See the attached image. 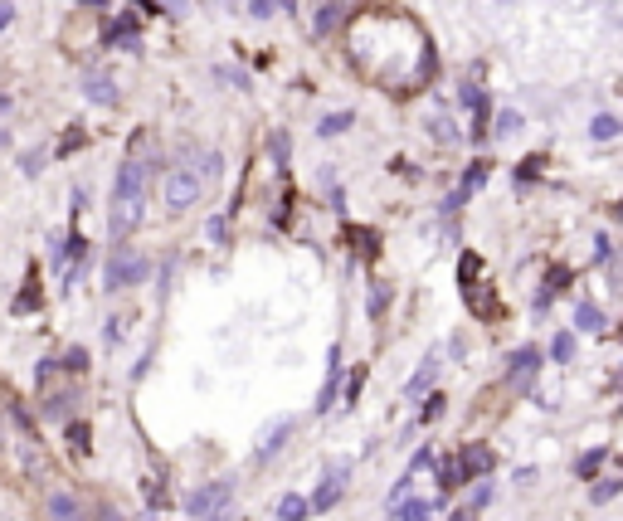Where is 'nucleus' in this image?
Instances as JSON below:
<instances>
[{
  "mask_svg": "<svg viewBox=\"0 0 623 521\" xmlns=\"http://www.w3.org/2000/svg\"><path fill=\"white\" fill-rule=\"evenodd\" d=\"M346 478H351V458H336V463L327 468V483L312 492L307 512H327V507H336V502H341V487H346Z\"/></svg>",
  "mask_w": 623,
  "mask_h": 521,
  "instance_id": "4",
  "label": "nucleus"
},
{
  "mask_svg": "<svg viewBox=\"0 0 623 521\" xmlns=\"http://www.w3.org/2000/svg\"><path fill=\"white\" fill-rule=\"evenodd\" d=\"M424 468H434V448H429V444H424L419 453H414V458H409V473H424Z\"/></svg>",
  "mask_w": 623,
  "mask_h": 521,
  "instance_id": "40",
  "label": "nucleus"
},
{
  "mask_svg": "<svg viewBox=\"0 0 623 521\" xmlns=\"http://www.w3.org/2000/svg\"><path fill=\"white\" fill-rule=\"evenodd\" d=\"M550 356H555L560 366H565V361H575V336H570V332H560L555 341H550Z\"/></svg>",
  "mask_w": 623,
  "mask_h": 521,
  "instance_id": "29",
  "label": "nucleus"
},
{
  "mask_svg": "<svg viewBox=\"0 0 623 521\" xmlns=\"http://www.w3.org/2000/svg\"><path fill=\"white\" fill-rule=\"evenodd\" d=\"M492 502V473L487 478H477V487H473V502H468V512H482Z\"/></svg>",
  "mask_w": 623,
  "mask_h": 521,
  "instance_id": "32",
  "label": "nucleus"
},
{
  "mask_svg": "<svg viewBox=\"0 0 623 521\" xmlns=\"http://www.w3.org/2000/svg\"><path fill=\"white\" fill-rule=\"evenodd\" d=\"M458 103H463V108H477V103H482V88H473V83H463V93H458Z\"/></svg>",
  "mask_w": 623,
  "mask_h": 521,
  "instance_id": "45",
  "label": "nucleus"
},
{
  "mask_svg": "<svg viewBox=\"0 0 623 521\" xmlns=\"http://www.w3.org/2000/svg\"><path fill=\"white\" fill-rule=\"evenodd\" d=\"M83 98H88V103H98V108H112V103H117V88H112V78L88 74V78H83Z\"/></svg>",
  "mask_w": 623,
  "mask_h": 521,
  "instance_id": "11",
  "label": "nucleus"
},
{
  "mask_svg": "<svg viewBox=\"0 0 623 521\" xmlns=\"http://www.w3.org/2000/svg\"><path fill=\"white\" fill-rule=\"evenodd\" d=\"M439 507H443V497H434V502H419V497H414V502H395L390 512H395L400 521H429Z\"/></svg>",
  "mask_w": 623,
  "mask_h": 521,
  "instance_id": "13",
  "label": "nucleus"
},
{
  "mask_svg": "<svg viewBox=\"0 0 623 521\" xmlns=\"http://www.w3.org/2000/svg\"><path fill=\"white\" fill-rule=\"evenodd\" d=\"M487 176H492V161H473V171H463V190H468V195H473V190L482 186V181H487Z\"/></svg>",
  "mask_w": 623,
  "mask_h": 521,
  "instance_id": "30",
  "label": "nucleus"
},
{
  "mask_svg": "<svg viewBox=\"0 0 623 521\" xmlns=\"http://www.w3.org/2000/svg\"><path fill=\"white\" fill-rule=\"evenodd\" d=\"M560 288H570V268H565V263H555L546 278V293H560Z\"/></svg>",
  "mask_w": 623,
  "mask_h": 521,
  "instance_id": "36",
  "label": "nucleus"
},
{
  "mask_svg": "<svg viewBox=\"0 0 623 521\" xmlns=\"http://www.w3.org/2000/svg\"><path fill=\"white\" fill-rule=\"evenodd\" d=\"M88 210V186H74V215H83Z\"/></svg>",
  "mask_w": 623,
  "mask_h": 521,
  "instance_id": "50",
  "label": "nucleus"
},
{
  "mask_svg": "<svg viewBox=\"0 0 623 521\" xmlns=\"http://www.w3.org/2000/svg\"><path fill=\"white\" fill-rule=\"evenodd\" d=\"M497 468V453L487 444H463L458 448V473H463V483H477V478H487Z\"/></svg>",
  "mask_w": 623,
  "mask_h": 521,
  "instance_id": "7",
  "label": "nucleus"
},
{
  "mask_svg": "<svg viewBox=\"0 0 623 521\" xmlns=\"http://www.w3.org/2000/svg\"><path fill=\"white\" fill-rule=\"evenodd\" d=\"M448 521H473V512H468V507H463V512H453V517Z\"/></svg>",
  "mask_w": 623,
  "mask_h": 521,
  "instance_id": "54",
  "label": "nucleus"
},
{
  "mask_svg": "<svg viewBox=\"0 0 623 521\" xmlns=\"http://www.w3.org/2000/svg\"><path fill=\"white\" fill-rule=\"evenodd\" d=\"M293 424H297V419H278V424H268V429H263V439H258V458H273V453L283 448V439L293 434Z\"/></svg>",
  "mask_w": 623,
  "mask_h": 521,
  "instance_id": "12",
  "label": "nucleus"
},
{
  "mask_svg": "<svg viewBox=\"0 0 623 521\" xmlns=\"http://www.w3.org/2000/svg\"><path fill=\"white\" fill-rule=\"evenodd\" d=\"M205 521H234V512H224V507H220V512H210Z\"/></svg>",
  "mask_w": 623,
  "mask_h": 521,
  "instance_id": "53",
  "label": "nucleus"
},
{
  "mask_svg": "<svg viewBox=\"0 0 623 521\" xmlns=\"http://www.w3.org/2000/svg\"><path fill=\"white\" fill-rule=\"evenodd\" d=\"M137 5H142V10H151V15H156V10H161V5H156V0H137Z\"/></svg>",
  "mask_w": 623,
  "mask_h": 521,
  "instance_id": "55",
  "label": "nucleus"
},
{
  "mask_svg": "<svg viewBox=\"0 0 623 521\" xmlns=\"http://www.w3.org/2000/svg\"><path fill=\"white\" fill-rule=\"evenodd\" d=\"M434 468H439V487L443 492H453V487H463V473H458V458H434Z\"/></svg>",
  "mask_w": 623,
  "mask_h": 521,
  "instance_id": "24",
  "label": "nucleus"
},
{
  "mask_svg": "<svg viewBox=\"0 0 623 521\" xmlns=\"http://www.w3.org/2000/svg\"><path fill=\"white\" fill-rule=\"evenodd\" d=\"M249 15H254V20H268V15H273V0H249Z\"/></svg>",
  "mask_w": 623,
  "mask_h": 521,
  "instance_id": "48",
  "label": "nucleus"
},
{
  "mask_svg": "<svg viewBox=\"0 0 623 521\" xmlns=\"http://www.w3.org/2000/svg\"><path fill=\"white\" fill-rule=\"evenodd\" d=\"M69 448H74V453H83V458L93 453V429H88L83 419H74V424H69Z\"/></svg>",
  "mask_w": 623,
  "mask_h": 521,
  "instance_id": "23",
  "label": "nucleus"
},
{
  "mask_svg": "<svg viewBox=\"0 0 623 521\" xmlns=\"http://www.w3.org/2000/svg\"><path fill=\"white\" fill-rule=\"evenodd\" d=\"M619 132H623V127H619V117H614V112H599V117L589 122V137H594V142H614Z\"/></svg>",
  "mask_w": 623,
  "mask_h": 521,
  "instance_id": "18",
  "label": "nucleus"
},
{
  "mask_svg": "<svg viewBox=\"0 0 623 521\" xmlns=\"http://www.w3.org/2000/svg\"><path fill=\"white\" fill-rule=\"evenodd\" d=\"M604 458H609V448H589V453H580V463H575V478H594L599 468H604Z\"/></svg>",
  "mask_w": 623,
  "mask_h": 521,
  "instance_id": "22",
  "label": "nucleus"
},
{
  "mask_svg": "<svg viewBox=\"0 0 623 521\" xmlns=\"http://www.w3.org/2000/svg\"><path fill=\"white\" fill-rule=\"evenodd\" d=\"M10 20H15V5H5V0H0V30H5Z\"/></svg>",
  "mask_w": 623,
  "mask_h": 521,
  "instance_id": "52",
  "label": "nucleus"
},
{
  "mask_svg": "<svg viewBox=\"0 0 623 521\" xmlns=\"http://www.w3.org/2000/svg\"><path fill=\"white\" fill-rule=\"evenodd\" d=\"M195 200H200L195 171H171V176H166V205H171V210H190Z\"/></svg>",
  "mask_w": 623,
  "mask_h": 521,
  "instance_id": "8",
  "label": "nucleus"
},
{
  "mask_svg": "<svg viewBox=\"0 0 623 521\" xmlns=\"http://www.w3.org/2000/svg\"><path fill=\"white\" fill-rule=\"evenodd\" d=\"M623 492V483L619 478H604V483H594V507H604V502H614Z\"/></svg>",
  "mask_w": 623,
  "mask_h": 521,
  "instance_id": "31",
  "label": "nucleus"
},
{
  "mask_svg": "<svg viewBox=\"0 0 623 521\" xmlns=\"http://www.w3.org/2000/svg\"><path fill=\"white\" fill-rule=\"evenodd\" d=\"M142 278H147V259L132 254L127 244H117V254L108 259V288H132V283H142Z\"/></svg>",
  "mask_w": 623,
  "mask_h": 521,
  "instance_id": "2",
  "label": "nucleus"
},
{
  "mask_svg": "<svg viewBox=\"0 0 623 521\" xmlns=\"http://www.w3.org/2000/svg\"><path fill=\"white\" fill-rule=\"evenodd\" d=\"M205 234H210L215 244H224V239H229V224H224V220H210V224H205Z\"/></svg>",
  "mask_w": 623,
  "mask_h": 521,
  "instance_id": "46",
  "label": "nucleus"
},
{
  "mask_svg": "<svg viewBox=\"0 0 623 521\" xmlns=\"http://www.w3.org/2000/svg\"><path fill=\"white\" fill-rule=\"evenodd\" d=\"M361 385H366V366H356V371H351V380L341 385V395H346V405H356V395H361Z\"/></svg>",
  "mask_w": 623,
  "mask_h": 521,
  "instance_id": "33",
  "label": "nucleus"
},
{
  "mask_svg": "<svg viewBox=\"0 0 623 521\" xmlns=\"http://www.w3.org/2000/svg\"><path fill=\"white\" fill-rule=\"evenodd\" d=\"M268 151H273V166H288V132H273Z\"/></svg>",
  "mask_w": 623,
  "mask_h": 521,
  "instance_id": "34",
  "label": "nucleus"
},
{
  "mask_svg": "<svg viewBox=\"0 0 623 521\" xmlns=\"http://www.w3.org/2000/svg\"><path fill=\"white\" fill-rule=\"evenodd\" d=\"M439 414H443V395H439V390H434V395L424 400V410H419V424H434Z\"/></svg>",
  "mask_w": 623,
  "mask_h": 521,
  "instance_id": "37",
  "label": "nucleus"
},
{
  "mask_svg": "<svg viewBox=\"0 0 623 521\" xmlns=\"http://www.w3.org/2000/svg\"><path fill=\"white\" fill-rule=\"evenodd\" d=\"M346 244H356V254H361V259H375V254H380L375 229H346Z\"/></svg>",
  "mask_w": 623,
  "mask_h": 521,
  "instance_id": "20",
  "label": "nucleus"
},
{
  "mask_svg": "<svg viewBox=\"0 0 623 521\" xmlns=\"http://www.w3.org/2000/svg\"><path fill=\"white\" fill-rule=\"evenodd\" d=\"M497 5H516V0H497Z\"/></svg>",
  "mask_w": 623,
  "mask_h": 521,
  "instance_id": "56",
  "label": "nucleus"
},
{
  "mask_svg": "<svg viewBox=\"0 0 623 521\" xmlns=\"http://www.w3.org/2000/svg\"><path fill=\"white\" fill-rule=\"evenodd\" d=\"M307 517V502L297 497V492H288L283 502H278V521H302Z\"/></svg>",
  "mask_w": 623,
  "mask_h": 521,
  "instance_id": "28",
  "label": "nucleus"
},
{
  "mask_svg": "<svg viewBox=\"0 0 623 521\" xmlns=\"http://www.w3.org/2000/svg\"><path fill=\"white\" fill-rule=\"evenodd\" d=\"M575 332H604V312L594 302H580L575 307Z\"/></svg>",
  "mask_w": 623,
  "mask_h": 521,
  "instance_id": "21",
  "label": "nucleus"
},
{
  "mask_svg": "<svg viewBox=\"0 0 623 521\" xmlns=\"http://www.w3.org/2000/svg\"><path fill=\"white\" fill-rule=\"evenodd\" d=\"M142 220H147V200H142V195H112V215H108L112 239H127Z\"/></svg>",
  "mask_w": 623,
  "mask_h": 521,
  "instance_id": "1",
  "label": "nucleus"
},
{
  "mask_svg": "<svg viewBox=\"0 0 623 521\" xmlns=\"http://www.w3.org/2000/svg\"><path fill=\"white\" fill-rule=\"evenodd\" d=\"M463 298H468V312H473L477 322H497L502 317V298H497V288L492 283H463Z\"/></svg>",
  "mask_w": 623,
  "mask_h": 521,
  "instance_id": "5",
  "label": "nucleus"
},
{
  "mask_svg": "<svg viewBox=\"0 0 623 521\" xmlns=\"http://www.w3.org/2000/svg\"><path fill=\"white\" fill-rule=\"evenodd\" d=\"M229 497H234V483H229V478L205 483V487H195V492L185 497V512H190V517H210V512H220Z\"/></svg>",
  "mask_w": 623,
  "mask_h": 521,
  "instance_id": "3",
  "label": "nucleus"
},
{
  "mask_svg": "<svg viewBox=\"0 0 623 521\" xmlns=\"http://www.w3.org/2000/svg\"><path fill=\"white\" fill-rule=\"evenodd\" d=\"M103 332H108V341H122L127 327H122V317H108V327H103Z\"/></svg>",
  "mask_w": 623,
  "mask_h": 521,
  "instance_id": "49",
  "label": "nucleus"
},
{
  "mask_svg": "<svg viewBox=\"0 0 623 521\" xmlns=\"http://www.w3.org/2000/svg\"><path fill=\"white\" fill-rule=\"evenodd\" d=\"M424 127H429V137H434L439 147H458V142H463V137H458V127H453L448 117H429Z\"/></svg>",
  "mask_w": 623,
  "mask_h": 521,
  "instance_id": "19",
  "label": "nucleus"
},
{
  "mask_svg": "<svg viewBox=\"0 0 623 521\" xmlns=\"http://www.w3.org/2000/svg\"><path fill=\"white\" fill-rule=\"evenodd\" d=\"M83 142H88V137H83L78 127H74V132H64V142H59V156H74V151L83 147Z\"/></svg>",
  "mask_w": 623,
  "mask_h": 521,
  "instance_id": "41",
  "label": "nucleus"
},
{
  "mask_svg": "<svg viewBox=\"0 0 623 521\" xmlns=\"http://www.w3.org/2000/svg\"><path fill=\"white\" fill-rule=\"evenodd\" d=\"M492 132H497L502 142H507V137H516V132H521V112H516V108H502V112H497V127H492Z\"/></svg>",
  "mask_w": 623,
  "mask_h": 521,
  "instance_id": "26",
  "label": "nucleus"
},
{
  "mask_svg": "<svg viewBox=\"0 0 623 521\" xmlns=\"http://www.w3.org/2000/svg\"><path fill=\"white\" fill-rule=\"evenodd\" d=\"M409 487H414V473H404L400 483L390 487V502H385V507H395V502H404V497H409Z\"/></svg>",
  "mask_w": 623,
  "mask_h": 521,
  "instance_id": "42",
  "label": "nucleus"
},
{
  "mask_svg": "<svg viewBox=\"0 0 623 521\" xmlns=\"http://www.w3.org/2000/svg\"><path fill=\"white\" fill-rule=\"evenodd\" d=\"M341 20H351V10H346L341 0H331V5H322V10H317V25H312V30H317V35H331Z\"/></svg>",
  "mask_w": 623,
  "mask_h": 521,
  "instance_id": "14",
  "label": "nucleus"
},
{
  "mask_svg": "<svg viewBox=\"0 0 623 521\" xmlns=\"http://www.w3.org/2000/svg\"><path fill=\"white\" fill-rule=\"evenodd\" d=\"M351 122H356V117H351V112H327V117H322V122H317V132H322V137H341V132H346V127H351Z\"/></svg>",
  "mask_w": 623,
  "mask_h": 521,
  "instance_id": "25",
  "label": "nucleus"
},
{
  "mask_svg": "<svg viewBox=\"0 0 623 521\" xmlns=\"http://www.w3.org/2000/svg\"><path fill=\"white\" fill-rule=\"evenodd\" d=\"M59 371H69V375H83V371H88V351H83V346H69V351L59 356Z\"/></svg>",
  "mask_w": 623,
  "mask_h": 521,
  "instance_id": "27",
  "label": "nucleus"
},
{
  "mask_svg": "<svg viewBox=\"0 0 623 521\" xmlns=\"http://www.w3.org/2000/svg\"><path fill=\"white\" fill-rule=\"evenodd\" d=\"M35 307H39V278L30 273V278H25V288H20V298L10 302V312H15V317H25V312H35Z\"/></svg>",
  "mask_w": 623,
  "mask_h": 521,
  "instance_id": "17",
  "label": "nucleus"
},
{
  "mask_svg": "<svg viewBox=\"0 0 623 521\" xmlns=\"http://www.w3.org/2000/svg\"><path fill=\"white\" fill-rule=\"evenodd\" d=\"M550 302H555V293H546V288H541V293H536V312H550Z\"/></svg>",
  "mask_w": 623,
  "mask_h": 521,
  "instance_id": "51",
  "label": "nucleus"
},
{
  "mask_svg": "<svg viewBox=\"0 0 623 521\" xmlns=\"http://www.w3.org/2000/svg\"><path fill=\"white\" fill-rule=\"evenodd\" d=\"M458 278H463V283L477 278V254H463V259H458Z\"/></svg>",
  "mask_w": 623,
  "mask_h": 521,
  "instance_id": "44",
  "label": "nucleus"
},
{
  "mask_svg": "<svg viewBox=\"0 0 623 521\" xmlns=\"http://www.w3.org/2000/svg\"><path fill=\"white\" fill-rule=\"evenodd\" d=\"M336 390H341V346L327 351V380H322V400H317V414H327L336 405Z\"/></svg>",
  "mask_w": 623,
  "mask_h": 521,
  "instance_id": "10",
  "label": "nucleus"
},
{
  "mask_svg": "<svg viewBox=\"0 0 623 521\" xmlns=\"http://www.w3.org/2000/svg\"><path fill=\"white\" fill-rule=\"evenodd\" d=\"M434 375H439V356L429 351V356H424V366L414 371V380H409L404 390H409V395H419V390H429V385H434Z\"/></svg>",
  "mask_w": 623,
  "mask_h": 521,
  "instance_id": "16",
  "label": "nucleus"
},
{
  "mask_svg": "<svg viewBox=\"0 0 623 521\" xmlns=\"http://www.w3.org/2000/svg\"><path fill=\"white\" fill-rule=\"evenodd\" d=\"M541 166H546V156H526V161L516 166V181H536V176H541Z\"/></svg>",
  "mask_w": 623,
  "mask_h": 521,
  "instance_id": "35",
  "label": "nucleus"
},
{
  "mask_svg": "<svg viewBox=\"0 0 623 521\" xmlns=\"http://www.w3.org/2000/svg\"><path fill=\"white\" fill-rule=\"evenodd\" d=\"M49 517L54 521H78L83 512H78V497H69V492H54L49 497Z\"/></svg>",
  "mask_w": 623,
  "mask_h": 521,
  "instance_id": "15",
  "label": "nucleus"
},
{
  "mask_svg": "<svg viewBox=\"0 0 623 521\" xmlns=\"http://www.w3.org/2000/svg\"><path fill=\"white\" fill-rule=\"evenodd\" d=\"M147 502H151V507H161V502H166V483H161V478L147 483Z\"/></svg>",
  "mask_w": 623,
  "mask_h": 521,
  "instance_id": "47",
  "label": "nucleus"
},
{
  "mask_svg": "<svg viewBox=\"0 0 623 521\" xmlns=\"http://www.w3.org/2000/svg\"><path fill=\"white\" fill-rule=\"evenodd\" d=\"M0 142H5V132H0Z\"/></svg>",
  "mask_w": 623,
  "mask_h": 521,
  "instance_id": "57",
  "label": "nucleus"
},
{
  "mask_svg": "<svg viewBox=\"0 0 623 521\" xmlns=\"http://www.w3.org/2000/svg\"><path fill=\"white\" fill-rule=\"evenodd\" d=\"M20 171H25V176H39V171H44V156H39V151H25V156H20Z\"/></svg>",
  "mask_w": 623,
  "mask_h": 521,
  "instance_id": "43",
  "label": "nucleus"
},
{
  "mask_svg": "<svg viewBox=\"0 0 623 521\" xmlns=\"http://www.w3.org/2000/svg\"><path fill=\"white\" fill-rule=\"evenodd\" d=\"M546 361H541V351H516L512 361H507V390H516V395H526L531 390V380H536V371H541Z\"/></svg>",
  "mask_w": 623,
  "mask_h": 521,
  "instance_id": "6",
  "label": "nucleus"
},
{
  "mask_svg": "<svg viewBox=\"0 0 623 521\" xmlns=\"http://www.w3.org/2000/svg\"><path fill=\"white\" fill-rule=\"evenodd\" d=\"M147 181H151L147 161H122V166H117V186H112V195H142Z\"/></svg>",
  "mask_w": 623,
  "mask_h": 521,
  "instance_id": "9",
  "label": "nucleus"
},
{
  "mask_svg": "<svg viewBox=\"0 0 623 521\" xmlns=\"http://www.w3.org/2000/svg\"><path fill=\"white\" fill-rule=\"evenodd\" d=\"M69 410H74V395H54V400L44 405V414H49V419H64Z\"/></svg>",
  "mask_w": 623,
  "mask_h": 521,
  "instance_id": "38",
  "label": "nucleus"
},
{
  "mask_svg": "<svg viewBox=\"0 0 623 521\" xmlns=\"http://www.w3.org/2000/svg\"><path fill=\"white\" fill-rule=\"evenodd\" d=\"M385 302H390V293H385V283H375V288H370L366 312H370V317H380V312H385Z\"/></svg>",
  "mask_w": 623,
  "mask_h": 521,
  "instance_id": "39",
  "label": "nucleus"
}]
</instances>
